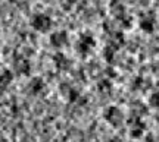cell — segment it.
<instances>
[{
    "label": "cell",
    "instance_id": "1",
    "mask_svg": "<svg viewBox=\"0 0 159 142\" xmlns=\"http://www.w3.org/2000/svg\"><path fill=\"white\" fill-rule=\"evenodd\" d=\"M52 25H53V21H52V18L49 16V15H46V13H37V15H34L33 19H31V27H33V29H35L40 34L49 32L52 29Z\"/></svg>",
    "mask_w": 159,
    "mask_h": 142
},
{
    "label": "cell",
    "instance_id": "7",
    "mask_svg": "<svg viewBox=\"0 0 159 142\" xmlns=\"http://www.w3.org/2000/svg\"><path fill=\"white\" fill-rule=\"evenodd\" d=\"M149 102H150V106H152L153 108H158L159 110V91H156L155 94H152Z\"/></svg>",
    "mask_w": 159,
    "mask_h": 142
},
{
    "label": "cell",
    "instance_id": "2",
    "mask_svg": "<svg viewBox=\"0 0 159 142\" xmlns=\"http://www.w3.org/2000/svg\"><path fill=\"white\" fill-rule=\"evenodd\" d=\"M12 72H16L18 75H30V72H31V63H30V60L25 59L24 56L16 57L13 60Z\"/></svg>",
    "mask_w": 159,
    "mask_h": 142
},
{
    "label": "cell",
    "instance_id": "6",
    "mask_svg": "<svg viewBox=\"0 0 159 142\" xmlns=\"http://www.w3.org/2000/svg\"><path fill=\"white\" fill-rule=\"evenodd\" d=\"M31 88H33V92H34V94H39V92L44 88L43 79H41V78H35V79H33V82H31Z\"/></svg>",
    "mask_w": 159,
    "mask_h": 142
},
{
    "label": "cell",
    "instance_id": "3",
    "mask_svg": "<svg viewBox=\"0 0 159 142\" xmlns=\"http://www.w3.org/2000/svg\"><path fill=\"white\" fill-rule=\"evenodd\" d=\"M50 46L55 48H63V47L68 44V34L65 31H56L50 35Z\"/></svg>",
    "mask_w": 159,
    "mask_h": 142
},
{
    "label": "cell",
    "instance_id": "5",
    "mask_svg": "<svg viewBox=\"0 0 159 142\" xmlns=\"http://www.w3.org/2000/svg\"><path fill=\"white\" fill-rule=\"evenodd\" d=\"M13 81V72L9 69H2L0 70V88H7Z\"/></svg>",
    "mask_w": 159,
    "mask_h": 142
},
{
    "label": "cell",
    "instance_id": "4",
    "mask_svg": "<svg viewBox=\"0 0 159 142\" xmlns=\"http://www.w3.org/2000/svg\"><path fill=\"white\" fill-rule=\"evenodd\" d=\"M105 119L108 120L109 123L112 126H118L121 125V122H122V113H121V110L118 107H109L106 111H105Z\"/></svg>",
    "mask_w": 159,
    "mask_h": 142
},
{
    "label": "cell",
    "instance_id": "8",
    "mask_svg": "<svg viewBox=\"0 0 159 142\" xmlns=\"http://www.w3.org/2000/svg\"><path fill=\"white\" fill-rule=\"evenodd\" d=\"M0 47H2V41H0Z\"/></svg>",
    "mask_w": 159,
    "mask_h": 142
}]
</instances>
